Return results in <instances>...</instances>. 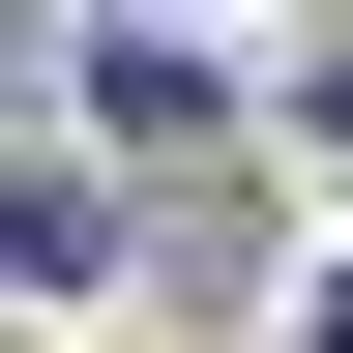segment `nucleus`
Here are the masks:
<instances>
[{
	"mask_svg": "<svg viewBox=\"0 0 353 353\" xmlns=\"http://www.w3.org/2000/svg\"><path fill=\"white\" fill-rule=\"evenodd\" d=\"M324 353H353V265H324Z\"/></svg>",
	"mask_w": 353,
	"mask_h": 353,
	"instance_id": "nucleus-1",
	"label": "nucleus"
},
{
	"mask_svg": "<svg viewBox=\"0 0 353 353\" xmlns=\"http://www.w3.org/2000/svg\"><path fill=\"white\" fill-rule=\"evenodd\" d=\"M324 148H353V88H324Z\"/></svg>",
	"mask_w": 353,
	"mask_h": 353,
	"instance_id": "nucleus-2",
	"label": "nucleus"
}]
</instances>
